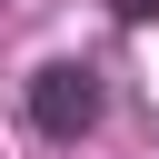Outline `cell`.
<instances>
[{
    "instance_id": "6da1fadb",
    "label": "cell",
    "mask_w": 159,
    "mask_h": 159,
    "mask_svg": "<svg viewBox=\"0 0 159 159\" xmlns=\"http://www.w3.org/2000/svg\"><path fill=\"white\" fill-rule=\"evenodd\" d=\"M30 119H40L50 139H80V129L99 119V70H89V60H50V70L30 80Z\"/></svg>"
},
{
    "instance_id": "7a4b0ae2",
    "label": "cell",
    "mask_w": 159,
    "mask_h": 159,
    "mask_svg": "<svg viewBox=\"0 0 159 159\" xmlns=\"http://www.w3.org/2000/svg\"><path fill=\"white\" fill-rule=\"evenodd\" d=\"M109 10H119V20H159V0H109Z\"/></svg>"
}]
</instances>
